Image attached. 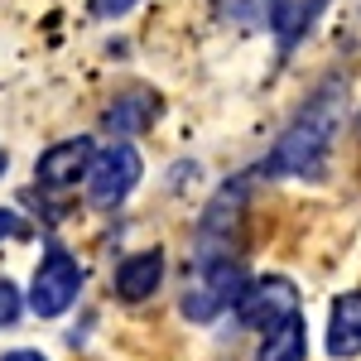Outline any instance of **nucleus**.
<instances>
[{"instance_id":"obj_4","label":"nucleus","mask_w":361,"mask_h":361,"mask_svg":"<svg viewBox=\"0 0 361 361\" xmlns=\"http://www.w3.org/2000/svg\"><path fill=\"white\" fill-rule=\"evenodd\" d=\"M140 173H145V159H140V149L130 140H116L106 149H97V159L87 169V197H92V207L126 202V197L135 193Z\"/></svg>"},{"instance_id":"obj_7","label":"nucleus","mask_w":361,"mask_h":361,"mask_svg":"<svg viewBox=\"0 0 361 361\" xmlns=\"http://www.w3.org/2000/svg\"><path fill=\"white\" fill-rule=\"evenodd\" d=\"M92 159H97V145H92L87 135L58 140V145H49V149L39 154V164H34V178H39L44 188H73L78 178H87Z\"/></svg>"},{"instance_id":"obj_9","label":"nucleus","mask_w":361,"mask_h":361,"mask_svg":"<svg viewBox=\"0 0 361 361\" xmlns=\"http://www.w3.org/2000/svg\"><path fill=\"white\" fill-rule=\"evenodd\" d=\"M159 97L154 92H126V97H116L111 106H106V116H102V126L111 130V135H121V140H130V135H140V130H149L154 121H159Z\"/></svg>"},{"instance_id":"obj_13","label":"nucleus","mask_w":361,"mask_h":361,"mask_svg":"<svg viewBox=\"0 0 361 361\" xmlns=\"http://www.w3.org/2000/svg\"><path fill=\"white\" fill-rule=\"evenodd\" d=\"M279 0H212V15L236 29H270Z\"/></svg>"},{"instance_id":"obj_18","label":"nucleus","mask_w":361,"mask_h":361,"mask_svg":"<svg viewBox=\"0 0 361 361\" xmlns=\"http://www.w3.org/2000/svg\"><path fill=\"white\" fill-rule=\"evenodd\" d=\"M5 169H10V159H5V149H0V178H5Z\"/></svg>"},{"instance_id":"obj_11","label":"nucleus","mask_w":361,"mask_h":361,"mask_svg":"<svg viewBox=\"0 0 361 361\" xmlns=\"http://www.w3.org/2000/svg\"><path fill=\"white\" fill-rule=\"evenodd\" d=\"M323 5L328 0H279V10H275V39H279V49L289 54L299 39H304L308 29L318 25V15H323Z\"/></svg>"},{"instance_id":"obj_2","label":"nucleus","mask_w":361,"mask_h":361,"mask_svg":"<svg viewBox=\"0 0 361 361\" xmlns=\"http://www.w3.org/2000/svg\"><path fill=\"white\" fill-rule=\"evenodd\" d=\"M241 294H246V270H241L236 260H207V265H197L193 284H188V294H183V318L212 323L217 313L236 308Z\"/></svg>"},{"instance_id":"obj_15","label":"nucleus","mask_w":361,"mask_h":361,"mask_svg":"<svg viewBox=\"0 0 361 361\" xmlns=\"http://www.w3.org/2000/svg\"><path fill=\"white\" fill-rule=\"evenodd\" d=\"M140 0H92V15L97 20H121V15H130Z\"/></svg>"},{"instance_id":"obj_17","label":"nucleus","mask_w":361,"mask_h":361,"mask_svg":"<svg viewBox=\"0 0 361 361\" xmlns=\"http://www.w3.org/2000/svg\"><path fill=\"white\" fill-rule=\"evenodd\" d=\"M0 361H49L44 352H34V347H15V352H5Z\"/></svg>"},{"instance_id":"obj_3","label":"nucleus","mask_w":361,"mask_h":361,"mask_svg":"<svg viewBox=\"0 0 361 361\" xmlns=\"http://www.w3.org/2000/svg\"><path fill=\"white\" fill-rule=\"evenodd\" d=\"M78 294H82V265L63 246H49L34 279H29V308L39 318H58V313H68L78 304Z\"/></svg>"},{"instance_id":"obj_1","label":"nucleus","mask_w":361,"mask_h":361,"mask_svg":"<svg viewBox=\"0 0 361 361\" xmlns=\"http://www.w3.org/2000/svg\"><path fill=\"white\" fill-rule=\"evenodd\" d=\"M342 121H347L342 87L337 82L318 87V97H308V106L275 140V149L265 154L260 173L265 178H318L323 164H328V149H333L337 130H342Z\"/></svg>"},{"instance_id":"obj_12","label":"nucleus","mask_w":361,"mask_h":361,"mask_svg":"<svg viewBox=\"0 0 361 361\" xmlns=\"http://www.w3.org/2000/svg\"><path fill=\"white\" fill-rule=\"evenodd\" d=\"M304 357H308L304 318H289V323L270 328L265 342H260V352H255V361H304Z\"/></svg>"},{"instance_id":"obj_5","label":"nucleus","mask_w":361,"mask_h":361,"mask_svg":"<svg viewBox=\"0 0 361 361\" xmlns=\"http://www.w3.org/2000/svg\"><path fill=\"white\" fill-rule=\"evenodd\" d=\"M241 212H246V178H231L217 188V197L207 202V212L197 222V265L231 260V236L241 226Z\"/></svg>"},{"instance_id":"obj_14","label":"nucleus","mask_w":361,"mask_h":361,"mask_svg":"<svg viewBox=\"0 0 361 361\" xmlns=\"http://www.w3.org/2000/svg\"><path fill=\"white\" fill-rule=\"evenodd\" d=\"M20 313H25V299H20V289H15L10 279H0V328L20 323Z\"/></svg>"},{"instance_id":"obj_6","label":"nucleus","mask_w":361,"mask_h":361,"mask_svg":"<svg viewBox=\"0 0 361 361\" xmlns=\"http://www.w3.org/2000/svg\"><path fill=\"white\" fill-rule=\"evenodd\" d=\"M236 318L246 328H265V333L299 318V284L289 275H265L255 284H246V294L236 299Z\"/></svg>"},{"instance_id":"obj_16","label":"nucleus","mask_w":361,"mask_h":361,"mask_svg":"<svg viewBox=\"0 0 361 361\" xmlns=\"http://www.w3.org/2000/svg\"><path fill=\"white\" fill-rule=\"evenodd\" d=\"M29 226L20 212H10V207H0V241H15V236H25Z\"/></svg>"},{"instance_id":"obj_8","label":"nucleus","mask_w":361,"mask_h":361,"mask_svg":"<svg viewBox=\"0 0 361 361\" xmlns=\"http://www.w3.org/2000/svg\"><path fill=\"white\" fill-rule=\"evenodd\" d=\"M116 299H126V304H145V299H154V289L164 284V250H135V255H126L121 265H116Z\"/></svg>"},{"instance_id":"obj_10","label":"nucleus","mask_w":361,"mask_h":361,"mask_svg":"<svg viewBox=\"0 0 361 361\" xmlns=\"http://www.w3.org/2000/svg\"><path fill=\"white\" fill-rule=\"evenodd\" d=\"M361 352V294H337L333 299V318H328V357L347 361Z\"/></svg>"}]
</instances>
